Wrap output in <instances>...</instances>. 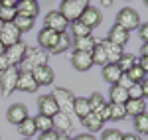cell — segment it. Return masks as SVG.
<instances>
[{
    "instance_id": "8fae6325",
    "label": "cell",
    "mask_w": 148,
    "mask_h": 140,
    "mask_svg": "<svg viewBox=\"0 0 148 140\" xmlns=\"http://www.w3.org/2000/svg\"><path fill=\"white\" fill-rule=\"evenodd\" d=\"M57 38L59 34L57 32H51V30H47V28H42L40 32H38V47H42L44 51H51L57 44Z\"/></svg>"
},
{
    "instance_id": "484cf974",
    "label": "cell",
    "mask_w": 148,
    "mask_h": 140,
    "mask_svg": "<svg viewBox=\"0 0 148 140\" xmlns=\"http://www.w3.org/2000/svg\"><path fill=\"white\" fill-rule=\"evenodd\" d=\"M109 99H111L113 105H125L128 101V91L123 89V87H119V85H113L111 91H109Z\"/></svg>"
},
{
    "instance_id": "e0dca14e",
    "label": "cell",
    "mask_w": 148,
    "mask_h": 140,
    "mask_svg": "<svg viewBox=\"0 0 148 140\" xmlns=\"http://www.w3.org/2000/svg\"><path fill=\"white\" fill-rule=\"evenodd\" d=\"M16 12H18L20 16H26V18L36 20L38 14H40V2H36V0H20Z\"/></svg>"
},
{
    "instance_id": "7c38bea8",
    "label": "cell",
    "mask_w": 148,
    "mask_h": 140,
    "mask_svg": "<svg viewBox=\"0 0 148 140\" xmlns=\"http://www.w3.org/2000/svg\"><path fill=\"white\" fill-rule=\"evenodd\" d=\"M32 75H34L38 87H47V85H51V83H53V79H56V71L51 69L49 65L36 67V69L32 71Z\"/></svg>"
},
{
    "instance_id": "7dc6e473",
    "label": "cell",
    "mask_w": 148,
    "mask_h": 140,
    "mask_svg": "<svg viewBox=\"0 0 148 140\" xmlns=\"http://www.w3.org/2000/svg\"><path fill=\"white\" fill-rule=\"evenodd\" d=\"M123 140H142V136H138L134 132H128V134H123Z\"/></svg>"
},
{
    "instance_id": "b9f144b4",
    "label": "cell",
    "mask_w": 148,
    "mask_h": 140,
    "mask_svg": "<svg viewBox=\"0 0 148 140\" xmlns=\"http://www.w3.org/2000/svg\"><path fill=\"white\" fill-rule=\"evenodd\" d=\"M61 134H57L56 130H49V132H44V134H40V138L38 140H59Z\"/></svg>"
},
{
    "instance_id": "4fadbf2b",
    "label": "cell",
    "mask_w": 148,
    "mask_h": 140,
    "mask_svg": "<svg viewBox=\"0 0 148 140\" xmlns=\"http://www.w3.org/2000/svg\"><path fill=\"white\" fill-rule=\"evenodd\" d=\"M38 111H40L38 115H44V117H49V118H53L59 113V109H57L51 95H42L38 99Z\"/></svg>"
},
{
    "instance_id": "f907efd6",
    "label": "cell",
    "mask_w": 148,
    "mask_h": 140,
    "mask_svg": "<svg viewBox=\"0 0 148 140\" xmlns=\"http://www.w3.org/2000/svg\"><path fill=\"white\" fill-rule=\"evenodd\" d=\"M140 57H148V44H142V47H140Z\"/></svg>"
},
{
    "instance_id": "836d02e7",
    "label": "cell",
    "mask_w": 148,
    "mask_h": 140,
    "mask_svg": "<svg viewBox=\"0 0 148 140\" xmlns=\"http://www.w3.org/2000/svg\"><path fill=\"white\" fill-rule=\"evenodd\" d=\"M12 24H14V26L20 30V34H24V32H30V30L34 28V20H32V18H26V16H20V14L16 16V20H14Z\"/></svg>"
},
{
    "instance_id": "ffe728a7",
    "label": "cell",
    "mask_w": 148,
    "mask_h": 140,
    "mask_svg": "<svg viewBox=\"0 0 148 140\" xmlns=\"http://www.w3.org/2000/svg\"><path fill=\"white\" fill-rule=\"evenodd\" d=\"M95 44H97V38H93L91 34V36H85V38H73L71 47H73V51H89L91 53Z\"/></svg>"
},
{
    "instance_id": "c3c4849f",
    "label": "cell",
    "mask_w": 148,
    "mask_h": 140,
    "mask_svg": "<svg viewBox=\"0 0 148 140\" xmlns=\"http://www.w3.org/2000/svg\"><path fill=\"white\" fill-rule=\"evenodd\" d=\"M140 87H142V93H144V99H148V75L144 77V81L140 83Z\"/></svg>"
},
{
    "instance_id": "30bf717a",
    "label": "cell",
    "mask_w": 148,
    "mask_h": 140,
    "mask_svg": "<svg viewBox=\"0 0 148 140\" xmlns=\"http://www.w3.org/2000/svg\"><path fill=\"white\" fill-rule=\"evenodd\" d=\"M0 42L4 44V47H10L14 44L22 42V34H20V30L14 24H4V28L0 32Z\"/></svg>"
},
{
    "instance_id": "ba28073f",
    "label": "cell",
    "mask_w": 148,
    "mask_h": 140,
    "mask_svg": "<svg viewBox=\"0 0 148 140\" xmlns=\"http://www.w3.org/2000/svg\"><path fill=\"white\" fill-rule=\"evenodd\" d=\"M71 65L79 73H87L93 67V59L89 51H73L71 53Z\"/></svg>"
},
{
    "instance_id": "277c9868",
    "label": "cell",
    "mask_w": 148,
    "mask_h": 140,
    "mask_svg": "<svg viewBox=\"0 0 148 140\" xmlns=\"http://www.w3.org/2000/svg\"><path fill=\"white\" fill-rule=\"evenodd\" d=\"M140 14H138L134 8H128L125 6L123 10H119L116 14V26H121L123 30H126L128 34L132 32V30H138L140 28Z\"/></svg>"
},
{
    "instance_id": "4dcf8cb0",
    "label": "cell",
    "mask_w": 148,
    "mask_h": 140,
    "mask_svg": "<svg viewBox=\"0 0 148 140\" xmlns=\"http://www.w3.org/2000/svg\"><path fill=\"white\" fill-rule=\"evenodd\" d=\"M132 124H134V134H138V136H146L148 134V113L134 117Z\"/></svg>"
},
{
    "instance_id": "816d5d0a",
    "label": "cell",
    "mask_w": 148,
    "mask_h": 140,
    "mask_svg": "<svg viewBox=\"0 0 148 140\" xmlns=\"http://www.w3.org/2000/svg\"><path fill=\"white\" fill-rule=\"evenodd\" d=\"M4 51H6V47H4V44H2V42H0V57L4 55Z\"/></svg>"
},
{
    "instance_id": "8d00e7d4",
    "label": "cell",
    "mask_w": 148,
    "mask_h": 140,
    "mask_svg": "<svg viewBox=\"0 0 148 140\" xmlns=\"http://www.w3.org/2000/svg\"><path fill=\"white\" fill-rule=\"evenodd\" d=\"M16 16H18L16 8H0V20L4 24H12L16 20Z\"/></svg>"
},
{
    "instance_id": "ee69618b",
    "label": "cell",
    "mask_w": 148,
    "mask_h": 140,
    "mask_svg": "<svg viewBox=\"0 0 148 140\" xmlns=\"http://www.w3.org/2000/svg\"><path fill=\"white\" fill-rule=\"evenodd\" d=\"M0 8H18V0H0Z\"/></svg>"
},
{
    "instance_id": "cb8c5ba5",
    "label": "cell",
    "mask_w": 148,
    "mask_h": 140,
    "mask_svg": "<svg viewBox=\"0 0 148 140\" xmlns=\"http://www.w3.org/2000/svg\"><path fill=\"white\" fill-rule=\"evenodd\" d=\"M71 44H73V38H71V34L63 32V34H59L56 47H53V49H51L49 53H51V55H61V53H65L69 47H71Z\"/></svg>"
},
{
    "instance_id": "7a4b0ae2",
    "label": "cell",
    "mask_w": 148,
    "mask_h": 140,
    "mask_svg": "<svg viewBox=\"0 0 148 140\" xmlns=\"http://www.w3.org/2000/svg\"><path fill=\"white\" fill-rule=\"evenodd\" d=\"M49 95L53 97L57 109H59V113H63V115H67V117L73 118V103H75V95L71 93L69 89H65V87H56Z\"/></svg>"
},
{
    "instance_id": "f1b7e54d",
    "label": "cell",
    "mask_w": 148,
    "mask_h": 140,
    "mask_svg": "<svg viewBox=\"0 0 148 140\" xmlns=\"http://www.w3.org/2000/svg\"><path fill=\"white\" fill-rule=\"evenodd\" d=\"M34 124H36V130H38L40 134L53 130V120H51L49 117H44V115H36L34 117Z\"/></svg>"
},
{
    "instance_id": "9c48e42d",
    "label": "cell",
    "mask_w": 148,
    "mask_h": 140,
    "mask_svg": "<svg viewBox=\"0 0 148 140\" xmlns=\"http://www.w3.org/2000/svg\"><path fill=\"white\" fill-rule=\"evenodd\" d=\"M26 47H28V46H26L24 42L6 47L4 57H6V61H8V65H10V67H18V65H20V61L24 59V53H26Z\"/></svg>"
},
{
    "instance_id": "52a82bcc",
    "label": "cell",
    "mask_w": 148,
    "mask_h": 140,
    "mask_svg": "<svg viewBox=\"0 0 148 140\" xmlns=\"http://www.w3.org/2000/svg\"><path fill=\"white\" fill-rule=\"evenodd\" d=\"M79 22L83 24V26H87V28L93 32V30H95V28L103 22V14H101V10H99L97 6H91V4H89V6L83 10Z\"/></svg>"
},
{
    "instance_id": "bcb514c9",
    "label": "cell",
    "mask_w": 148,
    "mask_h": 140,
    "mask_svg": "<svg viewBox=\"0 0 148 140\" xmlns=\"http://www.w3.org/2000/svg\"><path fill=\"white\" fill-rule=\"evenodd\" d=\"M71 140H97L93 134H89V132H81V134H77V136H73Z\"/></svg>"
},
{
    "instance_id": "d4e9b609",
    "label": "cell",
    "mask_w": 148,
    "mask_h": 140,
    "mask_svg": "<svg viewBox=\"0 0 148 140\" xmlns=\"http://www.w3.org/2000/svg\"><path fill=\"white\" fill-rule=\"evenodd\" d=\"M81 122H83V126L87 128V132H89V134L99 132V130H103V126H105V122L101 120V117H99V115H95V113H91L89 117H85Z\"/></svg>"
},
{
    "instance_id": "d6986e66",
    "label": "cell",
    "mask_w": 148,
    "mask_h": 140,
    "mask_svg": "<svg viewBox=\"0 0 148 140\" xmlns=\"http://www.w3.org/2000/svg\"><path fill=\"white\" fill-rule=\"evenodd\" d=\"M107 40H109V42H113V44H116V46L125 47L126 44H128V40H130V34H128L126 30H123L121 26H116V24H114L113 28L109 30V34H107Z\"/></svg>"
},
{
    "instance_id": "d6a6232c",
    "label": "cell",
    "mask_w": 148,
    "mask_h": 140,
    "mask_svg": "<svg viewBox=\"0 0 148 140\" xmlns=\"http://www.w3.org/2000/svg\"><path fill=\"white\" fill-rule=\"evenodd\" d=\"M69 30H71V38H85V36H91V30H89L87 26H83L79 20L69 24Z\"/></svg>"
},
{
    "instance_id": "9a60e30c",
    "label": "cell",
    "mask_w": 148,
    "mask_h": 140,
    "mask_svg": "<svg viewBox=\"0 0 148 140\" xmlns=\"http://www.w3.org/2000/svg\"><path fill=\"white\" fill-rule=\"evenodd\" d=\"M99 42H101L103 49H105V55H107V61H109V63H116L119 59L123 57L125 47L116 46V44H113V42H109L107 38H105V40H99Z\"/></svg>"
},
{
    "instance_id": "1f68e13d",
    "label": "cell",
    "mask_w": 148,
    "mask_h": 140,
    "mask_svg": "<svg viewBox=\"0 0 148 140\" xmlns=\"http://www.w3.org/2000/svg\"><path fill=\"white\" fill-rule=\"evenodd\" d=\"M136 61H138V59L134 57L132 53H123V57L116 61V67L123 71V73H126L130 67H134V65H136Z\"/></svg>"
},
{
    "instance_id": "680465c9",
    "label": "cell",
    "mask_w": 148,
    "mask_h": 140,
    "mask_svg": "<svg viewBox=\"0 0 148 140\" xmlns=\"http://www.w3.org/2000/svg\"><path fill=\"white\" fill-rule=\"evenodd\" d=\"M0 140H2V138H0Z\"/></svg>"
},
{
    "instance_id": "83f0119b",
    "label": "cell",
    "mask_w": 148,
    "mask_h": 140,
    "mask_svg": "<svg viewBox=\"0 0 148 140\" xmlns=\"http://www.w3.org/2000/svg\"><path fill=\"white\" fill-rule=\"evenodd\" d=\"M91 59H93V65H101V67H105V65L109 63V61H107V55H105V49H103L99 40H97L95 47L91 49Z\"/></svg>"
},
{
    "instance_id": "d590c367",
    "label": "cell",
    "mask_w": 148,
    "mask_h": 140,
    "mask_svg": "<svg viewBox=\"0 0 148 140\" xmlns=\"http://www.w3.org/2000/svg\"><path fill=\"white\" fill-rule=\"evenodd\" d=\"M126 75L130 77V81H132V83H142V81H144V77H146V73L138 67V63L134 65V67H130V69L126 71Z\"/></svg>"
},
{
    "instance_id": "681fc988",
    "label": "cell",
    "mask_w": 148,
    "mask_h": 140,
    "mask_svg": "<svg viewBox=\"0 0 148 140\" xmlns=\"http://www.w3.org/2000/svg\"><path fill=\"white\" fill-rule=\"evenodd\" d=\"M8 67H10V65H8V61H6V57H4V55H2V57H0V73H4Z\"/></svg>"
},
{
    "instance_id": "ab89813d",
    "label": "cell",
    "mask_w": 148,
    "mask_h": 140,
    "mask_svg": "<svg viewBox=\"0 0 148 140\" xmlns=\"http://www.w3.org/2000/svg\"><path fill=\"white\" fill-rule=\"evenodd\" d=\"M116 85H119V87H123V89H126V91H128V89H130V87H132L134 83L130 81V77H128L126 73H123V75H121V79H119V83H116Z\"/></svg>"
},
{
    "instance_id": "5b68a950",
    "label": "cell",
    "mask_w": 148,
    "mask_h": 140,
    "mask_svg": "<svg viewBox=\"0 0 148 140\" xmlns=\"http://www.w3.org/2000/svg\"><path fill=\"white\" fill-rule=\"evenodd\" d=\"M18 75H20L18 67H8L4 73H0V95H2V97H10V95L16 91Z\"/></svg>"
},
{
    "instance_id": "74e56055",
    "label": "cell",
    "mask_w": 148,
    "mask_h": 140,
    "mask_svg": "<svg viewBox=\"0 0 148 140\" xmlns=\"http://www.w3.org/2000/svg\"><path fill=\"white\" fill-rule=\"evenodd\" d=\"M123 134L125 132H121L119 128H107V130H103L101 140H123Z\"/></svg>"
},
{
    "instance_id": "7402d4cb",
    "label": "cell",
    "mask_w": 148,
    "mask_h": 140,
    "mask_svg": "<svg viewBox=\"0 0 148 140\" xmlns=\"http://www.w3.org/2000/svg\"><path fill=\"white\" fill-rule=\"evenodd\" d=\"M91 115V107L89 101L85 97H75V103H73V117H77L79 120H83L85 117Z\"/></svg>"
},
{
    "instance_id": "f35d334b",
    "label": "cell",
    "mask_w": 148,
    "mask_h": 140,
    "mask_svg": "<svg viewBox=\"0 0 148 140\" xmlns=\"http://www.w3.org/2000/svg\"><path fill=\"white\" fill-rule=\"evenodd\" d=\"M128 99H134V101H140V99H144V93H142V87H140V83H134V85L128 89Z\"/></svg>"
},
{
    "instance_id": "f6af8a7d",
    "label": "cell",
    "mask_w": 148,
    "mask_h": 140,
    "mask_svg": "<svg viewBox=\"0 0 148 140\" xmlns=\"http://www.w3.org/2000/svg\"><path fill=\"white\" fill-rule=\"evenodd\" d=\"M136 63H138V67H140V69L148 75V57H138Z\"/></svg>"
},
{
    "instance_id": "ac0fdd59",
    "label": "cell",
    "mask_w": 148,
    "mask_h": 140,
    "mask_svg": "<svg viewBox=\"0 0 148 140\" xmlns=\"http://www.w3.org/2000/svg\"><path fill=\"white\" fill-rule=\"evenodd\" d=\"M16 91H24V93H36L38 91V83H36L32 73H20L18 81H16Z\"/></svg>"
},
{
    "instance_id": "5bb4252c",
    "label": "cell",
    "mask_w": 148,
    "mask_h": 140,
    "mask_svg": "<svg viewBox=\"0 0 148 140\" xmlns=\"http://www.w3.org/2000/svg\"><path fill=\"white\" fill-rule=\"evenodd\" d=\"M28 117H30V115H28V107L22 105V103H14V105H10L8 113H6L8 122H10V124H16V126H18L20 122H24Z\"/></svg>"
},
{
    "instance_id": "44dd1931",
    "label": "cell",
    "mask_w": 148,
    "mask_h": 140,
    "mask_svg": "<svg viewBox=\"0 0 148 140\" xmlns=\"http://www.w3.org/2000/svg\"><path fill=\"white\" fill-rule=\"evenodd\" d=\"M125 111L126 117H138V115H144L146 113V101L140 99V101H134V99H128L125 103Z\"/></svg>"
},
{
    "instance_id": "4316f807",
    "label": "cell",
    "mask_w": 148,
    "mask_h": 140,
    "mask_svg": "<svg viewBox=\"0 0 148 140\" xmlns=\"http://www.w3.org/2000/svg\"><path fill=\"white\" fill-rule=\"evenodd\" d=\"M87 101H89V107H91V113H95V115H99V113L103 111V107L107 105L103 93H99V91L91 93V97H87Z\"/></svg>"
},
{
    "instance_id": "60d3db41",
    "label": "cell",
    "mask_w": 148,
    "mask_h": 140,
    "mask_svg": "<svg viewBox=\"0 0 148 140\" xmlns=\"http://www.w3.org/2000/svg\"><path fill=\"white\" fill-rule=\"evenodd\" d=\"M138 36H140V40L148 44V22L146 24H140V28H138Z\"/></svg>"
},
{
    "instance_id": "3957f363",
    "label": "cell",
    "mask_w": 148,
    "mask_h": 140,
    "mask_svg": "<svg viewBox=\"0 0 148 140\" xmlns=\"http://www.w3.org/2000/svg\"><path fill=\"white\" fill-rule=\"evenodd\" d=\"M87 6H89L87 0H63V2L59 4V12H61V16L71 24V22H77V20H79L83 10H85Z\"/></svg>"
},
{
    "instance_id": "e575fe53",
    "label": "cell",
    "mask_w": 148,
    "mask_h": 140,
    "mask_svg": "<svg viewBox=\"0 0 148 140\" xmlns=\"http://www.w3.org/2000/svg\"><path fill=\"white\" fill-rule=\"evenodd\" d=\"M109 109H111V120H125L126 118L125 105H113V103H109Z\"/></svg>"
},
{
    "instance_id": "f5cc1de1",
    "label": "cell",
    "mask_w": 148,
    "mask_h": 140,
    "mask_svg": "<svg viewBox=\"0 0 148 140\" xmlns=\"http://www.w3.org/2000/svg\"><path fill=\"white\" fill-rule=\"evenodd\" d=\"M103 6H105V8H109V6H113V2H111V0H105V2H103Z\"/></svg>"
},
{
    "instance_id": "6da1fadb",
    "label": "cell",
    "mask_w": 148,
    "mask_h": 140,
    "mask_svg": "<svg viewBox=\"0 0 148 140\" xmlns=\"http://www.w3.org/2000/svg\"><path fill=\"white\" fill-rule=\"evenodd\" d=\"M47 59H49V53L44 51L42 47H26V53H24V59L18 65V71L20 73H32L36 67H42V65H47Z\"/></svg>"
},
{
    "instance_id": "11a10c76",
    "label": "cell",
    "mask_w": 148,
    "mask_h": 140,
    "mask_svg": "<svg viewBox=\"0 0 148 140\" xmlns=\"http://www.w3.org/2000/svg\"><path fill=\"white\" fill-rule=\"evenodd\" d=\"M2 28H4V22H2V20H0V32H2Z\"/></svg>"
},
{
    "instance_id": "603a6c76",
    "label": "cell",
    "mask_w": 148,
    "mask_h": 140,
    "mask_svg": "<svg viewBox=\"0 0 148 140\" xmlns=\"http://www.w3.org/2000/svg\"><path fill=\"white\" fill-rule=\"evenodd\" d=\"M121 75H123V71H121L119 67H116V63H107V65L103 67V79H105V81L109 83L111 87L119 83Z\"/></svg>"
},
{
    "instance_id": "f546056e",
    "label": "cell",
    "mask_w": 148,
    "mask_h": 140,
    "mask_svg": "<svg viewBox=\"0 0 148 140\" xmlns=\"http://www.w3.org/2000/svg\"><path fill=\"white\" fill-rule=\"evenodd\" d=\"M18 132L22 134L24 138L32 140V136H36V132H38V130H36V124H34V118L28 117L24 122H20V124H18Z\"/></svg>"
},
{
    "instance_id": "db71d44e",
    "label": "cell",
    "mask_w": 148,
    "mask_h": 140,
    "mask_svg": "<svg viewBox=\"0 0 148 140\" xmlns=\"http://www.w3.org/2000/svg\"><path fill=\"white\" fill-rule=\"evenodd\" d=\"M59 140H71V136H67V134H61V136H59Z\"/></svg>"
},
{
    "instance_id": "8992f818",
    "label": "cell",
    "mask_w": 148,
    "mask_h": 140,
    "mask_svg": "<svg viewBox=\"0 0 148 140\" xmlns=\"http://www.w3.org/2000/svg\"><path fill=\"white\" fill-rule=\"evenodd\" d=\"M44 28L51 30V32H57V34H63V32H67L69 22L61 16L59 10H53V12H47L46 14V18H44Z\"/></svg>"
},
{
    "instance_id": "7bdbcfd3",
    "label": "cell",
    "mask_w": 148,
    "mask_h": 140,
    "mask_svg": "<svg viewBox=\"0 0 148 140\" xmlns=\"http://www.w3.org/2000/svg\"><path fill=\"white\" fill-rule=\"evenodd\" d=\"M99 117H101L103 122H107V120H111V109H109V103L103 107V111L99 113Z\"/></svg>"
},
{
    "instance_id": "2e32d148",
    "label": "cell",
    "mask_w": 148,
    "mask_h": 140,
    "mask_svg": "<svg viewBox=\"0 0 148 140\" xmlns=\"http://www.w3.org/2000/svg\"><path fill=\"white\" fill-rule=\"evenodd\" d=\"M51 120H53V130L57 134H67L69 136L73 132V120H71V117L63 115V113H57Z\"/></svg>"
},
{
    "instance_id": "6f0895ef",
    "label": "cell",
    "mask_w": 148,
    "mask_h": 140,
    "mask_svg": "<svg viewBox=\"0 0 148 140\" xmlns=\"http://www.w3.org/2000/svg\"><path fill=\"white\" fill-rule=\"evenodd\" d=\"M24 140H30V138H24Z\"/></svg>"
},
{
    "instance_id": "9f6ffc18",
    "label": "cell",
    "mask_w": 148,
    "mask_h": 140,
    "mask_svg": "<svg viewBox=\"0 0 148 140\" xmlns=\"http://www.w3.org/2000/svg\"><path fill=\"white\" fill-rule=\"evenodd\" d=\"M146 6H148V0H146Z\"/></svg>"
}]
</instances>
